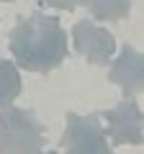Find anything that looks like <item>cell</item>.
I'll list each match as a JSON object with an SVG mask.
<instances>
[{
	"mask_svg": "<svg viewBox=\"0 0 144 154\" xmlns=\"http://www.w3.org/2000/svg\"><path fill=\"white\" fill-rule=\"evenodd\" d=\"M72 38H75V49L90 62V64H108L113 59V51H116V38L111 31H105L103 26L93 23L90 18L75 23L72 28Z\"/></svg>",
	"mask_w": 144,
	"mask_h": 154,
	"instance_id": "4",
	"label": "cell"
},
{
	"mask_svg": "<svg viewBox=\"0 0 144 154\" xmlns=\"http://www.w3.org/2000/svg\"><path fill=\"white\" fill-rule=\"evenodd\" d=\"M62 146L67 154H113L105 128L100 126L98 113H67V126L62 134Z\"/></svg>",
	"mask_w": 144,
	"mask_h": 154,
	"instance_id": "3",
	"label": "cell"
},
{
	"mask_svg": "<svg viewBox=\"0 0 144 154\" xmlns=\"http://www.w3.org/2000/svg\"><path fill=\"white\" fill-rule=\"evenodd\" d=\"M44 8H54V11H75L80 5V0H36Z\"/></svg>",
	"mask_w": 144,
	"mask_h": 154,
	"instance_id": "9",
	"label": "cell"
},
{
	"mask_svg": "<svg viewBox=\"0 0 144 154\" xmlns=\"http://www.w3.org/2000/svg\"><path fill=\"white\" fill-rule=\"evenodd\" d=\"M105 118V136H111L113 144H142L144 131H142V110L129 98L126 103L116 105L111 110H103Z\"/></svg>",
	"mask_w": 144,
	"mask_h": 154,
	"instance_id": "5",
	"label": "cell"
},
{
	"mask_svg": "<svg viewBox=\"0 0 144 154\" xmlns=\"http://www.w3.org/2000/svg\"><path fill=\"white\" fill-rule=\"evenodd\" d=\"M21 95V72L11 59L0 57V108H8Z\"/></svg>",
	"mask_w": 144,
	"mask_h": 154,
	"instance_id": "7",
	"label": "cell"
},
{
	"mask_svg": "<svg viewBox=\"0 0 144 154\" xmlns=\"http://www.w3.org/2000/svg\"><path fill=\"white\" fill-rule=\"evenodd\" d=\"M39 154H59V152H39Z\"/></svg>",
	"mask_w": 144,
	"mask_h": 154,
	"instance_id": "10",
	"label": "cell"
},
{
	"mask_svg": "<svg viewBox=\"0 0 144 154\" xmlns=\"http://www.w3.org/2000/svg\"><path fill=\"white\" fill-rule=\"evenodd\" d=\"M83 5L98 21H121L131 11V0H83Z\"/></svg>",
	"mask_w": 144,
	"mask_h": 154,
	"instance_id": "8",
	"label": "cell"
},
{
	"mask_svg": "<svg viewBox=\"0 0 144 154\" xmlns=\"http://www.w3.org/2000/svg\"><path fill=\"white\" fill-rule=\"evenodd\" d=\"M3 3H11V0H3Z\"/></svg>",
	"mask_w": 144,
	"mask_h": 154,
	"instance_id": "11",
	"label": "cell"
},
{
	"mask_svg": "<svg viewBox=\"0 0 144 154\" xmlns=\"http://www.w3.org/2000/svg\"><path fill=\"white\" fill-rule=\"evenodd\" d=\"M108 80H111L113 85H118L126 98L139 95L142 93V85H144V62H142V54H139L134 46L126 44L121 49V57L111 64Z\"/></svg>",
	"mask_w": 144,
	"mask_h": 154,
	"instance_id": "6",
	"label": "cell"
},
{
	"mask_svg": "<svg viewBox=\"0 0 144 154\" xmlns=\"http://www.w3.org/2000/svg\"><path fill=\"white\" fill-rule=\"evenodd\" d=\"M8 46H11V54L16 57V67L46 75L64 62L67 33L57 16L36 11L16 23L8 38Z\"/></svg>",
	"mask_w": 144,
	"mask_h": 154,
	"instance_id": "1",
	"label": "cell"
},
{
	"mask_svg": "<svg viewBox=\"0 0 144 154\" xmlns=\"http://www.w3.org/2000/svg\"><path fill=\"white\" fill-rule=\"evenodd\" d=\"M46 144L44 123L28 108L0 110V154H39Z\"/></svg>",
	"mask_w": 144,
	"mask_h": 154,
	"instance_id": "2",
	"label": "cell"
}]
</instances>
